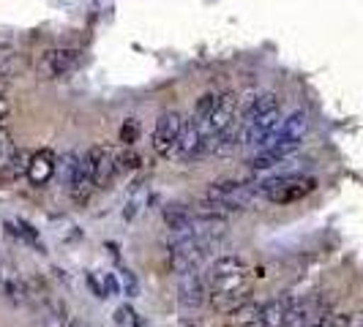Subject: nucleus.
Segmentation results:
<instances>
[{"label":"nucleus","mask_w":363,"mask_h":327,"mask_svg":"<svg viewBox=\"0 0 363 327\" xmlns=\"http://www.w3.org/2000/svg\"><path fill=\"white\" fill-rule=\"evenodd\" d=\"M205 284H208V294L249 289V265L240 256H221L205 275Z\"/></svg>","instance_id":"f257e3e1"},{"label":"nucleus","mask_w":363,"mask_h":327,"mask_svg":"<svg viewBox=\"0 0 363 327\" xmlns=\"http://www.w3.org/2000/svg\"><path fill=\"white\" fill-rule=\"evenodd\" d=\"M314 188H317V180L309 178V175H279V178H271V180L262 183L257 188V194L262 200L276 202V205H290V202L309 197Z\"/></svg>","instance_id":"f03ea898"},{"label":"nucleus","mask_w":363,"mask_h":327,"mask_svg":"<svg viewBox=\"0 0 363 327\" xmlns=\"http://www.w3.org/2000/svg\"><path fill=\"white\" fill-rule=\"evenodd\" d=\"M85 166H88V175H91L93 188H107L109 183L115 180V153L109 147L96 145L88 150L85 156Z\"/></svg>","instance_id":"7ed1b4c3"},{"label":"nucleus","mask_w":363,"mask_h":327,"mask_svg":"<svg viewBox=\"0 0 363 327\" xmlns=\"http://www.w3.org/2000/svg\"><path fill=\"white\" fill-rule=\"evenodd\" d=\"M202 259V243L197 237H175L172 248H169V268L175 272H191L197 270Z\"/></svg>","instance_id":"20e7f679"},{"label":"nucleus","mask_w":363,"mask_h":327,"mask_svg":"<svg viewBox=\"0 0 363 327\" xmlns=\"http://www.w3.org/2000/svg\"><path fill=\"white\" fill-rule=\"evenodd\" d=\"M79 63H82L79 50H47L38 60V71L47 79H57V76L72 74Z\"/></svg>","instance_id":"39448f33"},{"label":"nucleus","mask_w":363,"mask_h":327,"mask_svg":"<svg viewBox=\"0 0 363 327\" xmlns=\"http://www.w3.org/2000/svg\"><path fill=\"white\" fill-rule=\"evenodd\" d=\"M183 120L178 112H164L162 117L156 120V128H153V147L159 156H169L175 145H178V137H181Z\"/></svg>","instance_id":"423d86ee"},{"label":"nucleus","mask_w":363,"mask_h":327,"mask_svg":"<svg viewBox=\"0 0 363 327\" xmlns=\"http://www.w3.org/2000/svg\"><path fill=\"white\" fill-rule=\"evenodd\" d=\"M63 169H66V183H69V191H72L74 200L88 202V197H91L93 191V183H91V175H88V166H85V159H79L77 153H69Z\"/></svg>","instance_id":"0eeeda50"},{"label":"nucleus","mask_w":363,"mask_h":327,"mask_svg":"<svg viewBox=\"0 0 363 327\" xmlns=\"http://www.w3.org/2000/svg\"><path fill=\"white\" fill-rule=\"evenodd\" d=\"M208 300V284L205 275L197 270L183 272L181 284H178V303L183 309H200L202 303Z\"/></svg>","instance_id":"6e6552de"},{"label":"nucleus","mask_w":363,"mask_h":327,"mask_svg":"<svg viewBox=\"0 0 363 327\" xmlns=\"http://www.w3.org/2000/svg\"><path fill=\"white\" fill-rule=\"evenodd\" d=\"M25 175L33 185H47L55 175V156L50 150H38L36 156H28Z\"/></svg>","instance_id":"1a4fd4ad"},{"label":"nucleus","mask_w":363,"mask_h":327,"mask_svg":"<svg viewBox=\"0 0 363 327\" xmlns=\"http://www.w3.org/2000/svg\"><path fill=\"white\" fill-rule=\"evenodd\" d=\"M164 221H167V229L175 237H191V224H194V216L191 210L181 205V202H172L164 207Z\"/></svg>","instance_id":"9d476101"},{"label":"nucleus","mask_w":363,"mask_h":327,"mask_svg":"<svg viewBox=\"0 0 363 327\" xmlns=\"http://www.w3.org/2000/svg\"><path fill=\"white\" fill-rule=\"evenodd\" d=\"M306 131H309V115L306 112H292L287 120H281V126L276 131V139L273 142H295V145H301V139H303Z\"/></svg>","instance_id":"9b49d317"},{"label":"nucleus","mask_w":363,"mask_h":327,"mask_svg":"<svg viewBox=\"0 0 363 327\" xmlns=\"http://www.w3.org/2000/svg\"><path fill=\"white\" fill-rule=\"evenodd\" d=\"M276 109H279V96L276 93H257L255 98L249 101V107L243 109V120L240 123H252V120L268 115V112H276Z\"/></svg>","instance_id":"f8f14e48"},{"label":"nucleus","mask_w":363,"mask_h":327,"mask_svg":"<svg viewBox=\"0 0 363 327\" xmlns=\"http://www.w3.org/2000/svg\"><path fill=\"white\" fill-rule=\"evenodd\" d=\"M178 150H181L183 156H197L202 153V134H200V126L197 123H189V126L181 128V137H178Z\"/></svg>","instance_id":"ddd939ff"},{"label":"nucleus","mask_w":363,"mask_h":327,"mask_svg":"<svg viewBox=\"0 0 363 327\" xmlns=\"http://www.w3.org/2000/svg\"><path fill=\"white\" fill-rule=\"evenodd\" d=\"M0 284H3V292L11 303H25V281L17 278V270H6L0 275Z\"/></svg>","instance_id":"4468645a"},{"label":"nucleus","mask_w":363,"mask_h":327,"mask_svg":"<svg viewBox=\"0 0 363 327\" xmlns=\"http://www.w3.org/2000/svg\"><path fill=\"white\" fill-rule=\"evenodd\" d=\"M25 166H28V156L19 150V147H14L11 153H9V159L0 164V175L3 178H19V175H25Z\"/></svg>","instance_id":"2eb2a0df"},{"label":"nucleus","mask_w":363,"mask_h":327,"mask_svg":"<svg viewBox=\"0 0 363 327\" xmlns=\"http://www.w3.org/2000/svg\"><path fill=\"white\" fill-rule=\"evenodd\" d=\"M143 166V159H140V153L134 150V147H123L118 156H115V169L118 172H134V169H140Z\"/></svg>","instance_id":"dca6fc26"},{"label":"nucleus","mask_w":363,"mask_h":327,"mask_svg":"<svg viewBox=\"0 0 363 327\" xmlns=\"http://www.w3.org/2000/svg\"><path fill=\"white\" fill-rule=\"evenodd\" d=\"M44 325L47 327H69V316L60 303H47L44 309Z\"/></svg>","instance_id":"f3484780"},{"label":"nucleus","mask_w":363,"mask_h":327,"mask_svg":"<svg viewBox=\"0 0 363 327\" xmlns=\"http://www.w3.org/2000/svg\"><path fill=\"white\" fill-rule=\"evenodd\" d=\"M216 98H218L216 93H205V96H200V98H197V107H194V117H191V123H197V126H200L202 120H205V117L213 112V107H216Z\"/></svg>","instance_id":"a211bd4d"},{"label":"nucleus","mask_w":363,"mask_h":327,"mask_svg":"<svg viewBox=\"0 0 363 327\" xmlns=\"http://www.w3.org/2000/svg\"><path fill=\"white\" fill-rule=\"evenodd\" d=\"M259 309H262L259 303H252V300H246L243 306H238V309H235L238 322H240V325H249V322H255L257 314H259Z\"/></svg>","instance_id":"6ab92c4d"},{"label":"nucleus","mask_w":363,"mask_h":327,"mask_svg":"<svg viewBox=\"0 0 363 327\" xmlns=\"http://www.w3.org/2000/svg\"><path fill=\"white\" fill-rule=\"evenodd\" d=\"M137 137H140V123L137 120H123V126H121V142L126 147H131L137 142Z\"/></svg>","instance_id":"aec40b11"},{"label":"nucleus","mask_w":363,"mask_h":327,"mask_svg":"<svg viewBox=\"0 0 363 327\" xmlns=\"http://www.w3.org/2000/svg\"><path fill=\"white\" fill-rule=\"evenodd\" d=\"M121 284H123V294H128V297H137L140 294V284H137V278H134V272L131 270H121Z\"/></svg>","instance_id":"412c9836"},{"label":"nucleus","mask_w":363,"mask_h":327,"mask_svg":"<svg viewBox=\"0 0 363 327\" xmlns=\"http://www.w3.org/2000/svg\"><path fill=\"white\" fill-rule=\"evenodd\" d=\"M115 322L118 325H123V327H128V325H137V327H143V322L134 316V311L128 309V306H121V309L115 311Z\"/></svg>","instance_id":"4be33fe9"},{"label":"nucleus","mask_w":363,"mask_h":327,"mask_svg":"<svg viewBox=\"0 0 363 327\" xmlns=\"http://www.w3.org/2000/svg\"><path fill=\"white\" fill-rule=\"evenodd\" d=\"M14 150V142H11V134L6 128H0V164L9 159V153Z\"/></svg>","instance_id":"5701e85b"},{"label":"nucleus","mask_w":363,"mask_h":327,"mask_svg":"<svg viewBox=\"0 0 363 327\" xmlns=\"http://www.w3.org/2000/svg\"><path fill=\"white\" fill-rule=\"evenodd\" d=\"M88 287H91L93 289V294H96V297H107L109 292H107V287H104V281H101V284H99V278H96V275H88Z\"/></svg>","instance_id":"b1692460"},{"label":"nucleus","mask_w":363,"mask_h":327,"mask_svg":"<svg viewBox=\"0 0 363 327\" xmlns=\"http://www.w3.org/2000/svg\"><path fill=\"white\" fill-rule=\"evenodd\" d=\"M311 327H320V325H311Z\"/></svg>","instance_id":"393cba45"}]
</instances>
